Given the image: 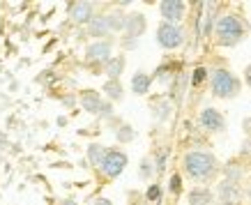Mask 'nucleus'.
<instances>
[{"label": "nucleus", "mask_w": 251, "mask_h": 205, "mask_svg": "<svg viewBox=\"0 0 251 205\" xmlns=\"http://www.w3.org/2000/svg\"><path fill=\"white\" fill-rule=\"evenodd\" d=\"M184 171L194 180H210L217 173V159L210 152L194 150L184 157Z\"/></svg>", "instance_id": "1"}, {"label": "nucleus", "mask_w": 251, "mask_h": 205, "mask_svg": "<svg viewBox=\"0 0 251 205\" xmlns=\"http://www.w3.org/2000/svg\"><path fill=\"white\" fill-rule=\"evenodd\" d=\"M242 35H244V26L235 14H224L217 19V37H219V44L233 46L242 39Z\"/></svg>", "instance_id": "2"}, {"label": "nucleus", "mask_w": 251, "mask_h": 205, "mask_svg": "<svg viewBox=\"0 0 251 205\" xmlns=\"http://www.w3.org/2000/svg\"><path fill=\"white\" fill-rule=\"evenodd\" d=\"M237 90H240V81L230 74L228 69H217V72H212V92H214V97L230 99V97H235L237 95Z\"/></svg>", "instance_id": "3"}, {"label": "nucleus", "mask_w": 251, "mask_h": 205, "mask_svg": "<svg viewBox=\"0 0 251 205\" xmlns=\"http://www.w3.org/2000/svg\"><path fill=\"white\" fill-rule=\"evenodd\" d=\"M157 42L159 46L164 49H177V46L184 42V32L180 26H175V23H159V28H157Z\"/></svg>", "instance_id": "4"}, {"label": "nucleus", "mask_w": 251, "mask_h": 205, "mask_svg": "<svg viewBox=\"0 0 251 205\" xmlns=\"http://www.w3.org/2000/svg\"><path fill=\"white\" fill-rule=\"evenodd\" d=\"M125 166H127V154L120 150H108L106 159L101 164V173L106 178H118L125 171Z\"/></svg>", "instance_id": "5"}, {"label": "nucleus", "mask_w": 251, "mask_h": 205, "mask_svg": "<svg viewBox=\"0 0 251 205\" xmlns=\"http://www.w3.org/2000/svg\"><path fill=\"white\" fill-rule=\"evenodd\" d=\"M198 120H201V127L207 131H221L226 127V120H224V115L217 108H203Z\"/></svg>", "instance_id": "6"}, {"label": "nucleus", "mask_w": 251, "mask_h": 205, "mask_svg": "<svg viewBox=\"0 0 251 205\" xmlns=\"http://www.w3.org/2000/svg\"><path fill=\"white\" fill-rule=\"evenodd\" d=\"M159 9H161V16L168 23H177L184 14V2L182 0H164L159 5Z\"/></svg>", "instance_id": "7"}, {"label": "nucleus", "mask_w": 251, "mask_h": 205, "mask_svg": "<svg viewBox=\"0 0 251 205\" xmlns=\"http://www.w3.org/2000/svg\"><path fill=\"white\" fill-rule=\"evenodd\" d=\"M219 198L224 205H235L240 198H242V191L237 187L235 182H228V180H224L219 184Z\"/></svg>", "instance_id": "8"}, {"label": "nucleus", "mask_w": 251, "mask_h": 205, "mask_svg": "<svg viewBox=\"0 0 251 205\" xmlns=\"http://www.w3.org/2000/svg\"><path fill=\"white\" fill-rule=\"evenodd\" d=\"M88 60L95 62H108L111 60V44L108 42H95V44L88 46Z\"/></svg>", "instance_id": "9"}, {"label": "nucleus", "mask_w": 251, "mask_h": 205, "mask_svg": "<svg viewBox=\"0 0 251 205\" xmlns=\"http://www.w3.org/2000/svg\"><path fill=\"white\" fill-rule=\"evenodd\" d=\"M145 26H148V23H145L143 14H129L127 16V23H125V30L129 32L131 39H136L145 32Z\"/></svg>", "instance_id": "10"}, {"label": "nucleus", "mask_w": 251, "mask_h": 205, "mask_svg": "<svg viewBox=\"0 0 251 205\" xmlns=\"http://www.w3.org/2000/svg\"><path fill=\"white\" fill-rule=\"evenodd\" d=\"M81 104H83V108L88 113H101V108H104V102L99 97V92L95 90H85L81 95Z\"/></svg>", "instance_id": "11"}, {"label": "nucleus", "mask_w": 251, "mask_h": 205, "mask_svg": "<svg viewBox=\"0 0 251 205\" xmlns=\"http://www.w3.org/2000/svg\"><path fill=\"white\" fill-rule=\"evenodd\" d=\"M69 16L76 23H90L95 19L92 16V5L90 2H76V5H72V9H69Z\"/></svg>", "instance_id": "12"}, {"label": "nucleus", "mask_w": 251, "mask_h": 205, "mask_svg": "<svg viewBox=\"0 0 251 205\" xmlns=\"http://www.w3.org/2000/svg\"><path fill=\"white\" fill-rule=\"evenodd\" d=\"M214 196L210 189H203V187H196V189L189 191V205H212Z\"/></svg>", "instance_id": "13"}, {"label": "nucleus", "mask_w": 251, "mask_h": 205, "mask_svg": "<svg viewBox=\"0 0 251 205\" xmlns=\"http://www.w3.org/2000/svg\"><path fill=\"white\" fill-rule=\"evenodd\" d=\"M111 32V26H108V16H95L90 21V35L92 37H104Z\"/></svg>", "instance_id": "14"}, {"label": "nucleus", "mask_w": 251, "mask_h": 205, "mask_svg": "<svg viewBox=\"0 0 251 205\" xmlns=\"http://www.w3.org/2000/svg\"><path fill=\"white\" fill-rule=\"evenodd\" d=\"M150 83H152V78L145 74V72H136L134 78H131V90L136 92V95H145V92L150 90Z\"/></svg>", "instance_id": "15"}, {"label": "nucleus", "mask_w": 251, "mask_h": 205, "mask_svg": "<svg viewBox=\"0 0 251 205\" xmlns=\"http://www.w3.org/2000/svg\"><path fill=\"white\" fill-rule=\"evenodd\" d=\"M106 154H108V150L104 148V145L92 143L90 148H88V161H90L92 166H99V168H101V164H104V159H106Z\"/></svg>", "instance_id": "16"}, {"label": "nucleus", "mask_w": 251, "mask_h": 205, "mask_svg": "<svg viewBox=\"0 0 251 205\" xmlns=\"http://www.w3.org/2000/svg\"><path fill=\"white\" fill-rule=\"evenodd\" d=\"M122 69H125V58H122V55H113V58L106 62V74L111 81H118V78H120Z\"/></svg>", "instance_id": "17"}, {"label": "nucleus", "mask_w": 251, "mask_h": 205, "mask_svg": "<svg viewBox=\"0 0 251 205\" xmlns=\"http://www.w3.org/2000/svg\"><path fill=\"white\" fill-rule=\"evenodd\" d=\"M104 92H106L108 99H113V102H120L122 99V85L118 83V81H108V83L104 85Z\"/></svg>", "instance_id": "18"}, {"label": "nucleus", "mask_w": 251, "mask_h": 205, "mask_svg": "<svg viewBox=\"0 0 251 205\" xmlns=\"http://www.w3.org/2000/svg\"><path fill=\"white\" fill-rule=\"evenodd\" d=\"M224 173H226V180H228V182H240V180H242V168L237 166V164H228V166L224 168Z\"/></svg>", "instance_id": "19"}, {"label": "nucleus", "mask_w": 251, "mask_h": 205, "mask_svg": "<svg viewBox=\"0 0 251 205\" xmlns=\"http://www.w3.org/2000/svg\"><path fill=\"white\" fill-rule=\"evenodd\" d=\"M125 23H127V16H122L120 12L108 14V26H111V30H122V28H125Z\"/></svg>", "instance_id": "20"}, {"label": "nucleus", "mask_w": 251, "mask_h": 205, "mask_svg": "<svg viewBox=\"0 0 251 205\" xmlns=\"http://www.w3.org/2000/svg\"><path fill=\"white\" fill-rule=\"evenodd\" d=\"M134 136H136V134H134V129H131L129 125H122L120 129L115 131V138H118L120 143H129V141H131Z\"/></svg>", "instance_id": "21"}, {"label": "nucleus", "mask_w": 251, "mask_h": 205, "mask_svg": "<svg viewBox=\"0 0 251 205\" xmlns=\"http://www.w3.org/2000/svg\"><path fill=\"white\" fill-rule=\"evenodd\" d=\"M212 16H214V5H207V12L205 16H203V37H207L210 35V30H212Z\"/></svg>", "instance_id": "22"}, {"label": "nucleus", "mask_w": 251, "mask_h": 205, "mask_svg": "<svg viewBox=\"0 0 251 205\" xmlns=\"http://www.w3.org/2000/svg\"><path fill=\"white\" fill-rule=\"evenodd\" d=\"M154 173V164L150 159H143L141 161V178L143 180H150V175Z\"/></svg>", "instance_id": "23"}, {"label": "nucleus", "mask_w": 251, "mask_h": 205, "mask_svg": "<svg viewBox=\"0 0 251 205\" xmlns=\"http://www.w3.org/2000/svg\"><path fill=\"white\" fill-rule=\"evenodd\" d=\"M168 115H171V104H168V102H161L159 106H157V118H159V120H166Z\"/></svg>", "instance_id": "24"}, {"label": "nucleus", "mask_w": 251, "mask_h": 205, "mask_svg": "<svg viewBox=\"0 0 251 205\" xmlns=\"http://www.w3.org/2000/svg\"><path fill=\"white\" fill-rule=\"evenodd\" d=\"M159 196H161L159 184H150V189H148V201H159Z\"/></svg>", "instance_id": "25"}, {"label": "nucleus", "mask_w": 251, "mask_h": 205, "mask_svg": "<svg viewBox=\"0 0 251 205\" xmlns=\"http://www.w3.org/2000/svg\"><path fill=\"white\" fill-rule=\"evenodd\" d=\"M205 74H207L205 69L198 67L196 72H194V78H191V83H194V85H201V83H203V78H205Z\"/></svg>", "instance_id": "26"}, {"label": "nucleus", "mask_w": 251, "mask_h": 205, "mask_svg": "<svg viewBox=\"0 0 251 205\" xmlns=\"http://www.w3.org/2000/svg\"><path fill=\"white\" fill-rule=\"evenodd\" d=\"M166 157H168V150H161L159 157H157V171H164V168H166Z\"/></svg>", "instance_id": "27"}, {"label": "nucleus", "mask_w": 251, "mask_h": 205, "mask_svg": "<svg viewBox=\"0 0 251 205\" xmlns=\"http://www.w3.org/2000/svg\"><path fill=\"white\" fill-rule=\"evenodd\" d=\"M180 189H182V180H180V175H173V178H171V191L177 194Z\"/></svg>", "instance_id": "28"}, {"label": "nucleus", "mask_w": 251, "mask_h": 205, "mask_svg": "<svg viewBox=\"0 0 251 205\" xmlns=\"http://www.w3.org/2000/svg\"><path fill=\"white\" fill-rule=\"evenodd\" d=\"M242 154H247V157H251V138H247L242 143Z\"/></svg>", "instance_id": "29"}, {"label": "nucleus", "mask_w": 251, "mask_h": 205, "mask_svg": "<svg viewBox=\"0 0 251 205\" xmlns=\"http://www.w3.org/2000/svg\"><path fill=\"white\" fill-rule=\"evenodd\" d=\"M92 205H113V203H111L108 198H97V201H95Z\"/></svg>", "instance_id": "30"}, {"label": "nucleus", "mask_w": 251, "mask_h": 205, "mask_svg": "<svg viewBox=\"0 0 251 205\" xmlns=\"http://www.w3.org/2000/svg\"><path fill=\"white\" fill-rule=\"evenodd\" d=\"M101 115H104V118H108V115H111V104H104V108H101Z\"/></svg>", "instance_id": "31"}, {"label": "nucleus", "mask_w": 251, "mask_h": 205, "mask_svg": "<svg viewBox=\"0 0 251 205\" xmlns=\"http://www.w3.org/2000/svg\"><path fill=\"white\" fill-rule=\"evenodd\" d=\"M60 205H78V203H76V201H69V198H67V201H62Z\"/></svg>", "instance_id": "32"}, {"label": "nucleus", "mask_w": 251, "mask_h": 205, "mask_svg": "<svg viewBox=\"0 0 251 205\" xmlns=\"http://www.w3.org/2000/svg\"><path fill=\"white\" fill-rule=\"evenodd\" d=\"M247 83H249V85H251V67H249V69H247Z\"/></svg>", "instance_id": "33"}, {"label": "nucleus", "mask_w": 251, "mask_h": 205, "mask_svg": "<svg viewBox=\"0 0 251 205\" xmlns=\"http://www.w3.org/2000/svg\"><path fill=\"white\" fill-rule=\"evenodd\" d=\"M221 205H224V203H221Z\"/></svg>", "instance_id": "34"}]
</instances>
